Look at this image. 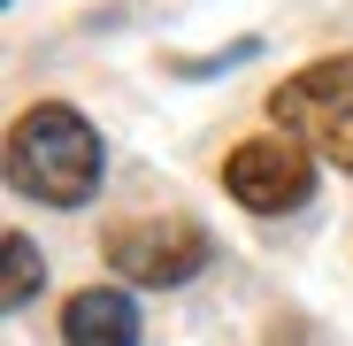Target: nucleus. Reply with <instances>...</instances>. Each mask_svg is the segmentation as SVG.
<instances>
[{
  "mask_svg": "<svg viewBox=\"0 0 353 346\" xmlns=\"http://www.w3.org/2000/svg\"><path fill=\"white\" fill-rule=\"evenodd\" d=\"M223 193L239 208H254V215H292V208H307V193H315V154L292 131H261L246 146H230Z\"/></svg>",
  "mask_w": 353,
  "mask_h": 346,
  "instance_id": "4",
  "label": "nucleus"
},
{
  "mask_svg": "<svg viewBox=\"0 0 353 346\" xmlns=\"http://www.w3.org/2000/svg\"><path fill=\"white\" fill-rule=\"evenodd\" d=\"M208 254H215V239L192 215H139V223H115L108 231V262L123 269L131 285H154V293L192 285L208 269Z\"/></svg>",
  "mask_w": 353,
  "mask_h": 346,
  "instance_id": "3",
  "label": "nucleus"
},
{
  "mask_svg": "<svg viewBox=\"0 0 353 346\" xmlns=\"http://www.w3.org/2000/svg\"><path fill=\"white\" fill-rule=\"evenodd\" d=\"M8 185L46 208H85L100 193V131L70 100H39L8 124Z\"/></svg>",
  "mask_w": 353,
  "mask_h": 346,
  "instance_id": "1",
  "label": "nucleus"
},
{
  "mask_svg": "<svg viewBox=\"0 0 353 346\" xmlns=\"http://www.w3.org/2000/svg\"><path fill=\"white\" fill-rule=\"evenodd\" d=\"M62 346H139V308L131 293H108V285H85L62 308Z\"/></svg>",
  "mask_w": 353,
  "mask_h": 346,
  "instance_id": "5",
  "label": "nucleus"
},
{
  "mask_svg": "<svg viewBox=\"0 0 353 346\" xmlns=\"http://www.w3.org/2000/svg\"><path fill=\"white\" fill-rule=\"evenodd\" d=\"M0 254H8V293H0V300H8V308H31V300H39V285H46L39 247L23 239V231H8V247H0Z\"/></svg>",
  "mask_w": 353,
  "mask_h": 346,
  "instance_id": "6",
  "label": "nucleus"
},
{
  "mask_svg": "<svg viewBox=\"0 0 353 346\" xmlns=\"http://www.w3.org/2000/svg\"><path fill=\"white\" fill-rule=\"evenodd\" d=\"M269 115H276V131H292L330 169H353V54H330V62L284 77L269 93Z\"/></svg>",
  "mask_w": 353,
  "mask_h": 346,
  "instance_id": "2",
  "label": "nucleus"
}]
</instances>
